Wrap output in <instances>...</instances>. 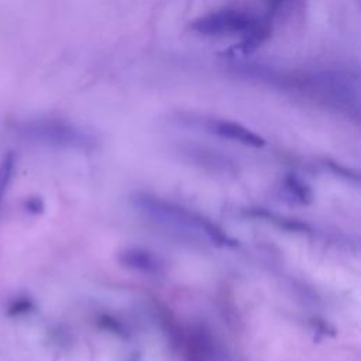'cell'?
<instances>
[{"label":"cell","mask_w":361,"mask_h":361,"mask_svg":"<svg viewBox=\"0 0 361 361\" xmlns=\"http://www.w3.org/2000/svg\"><path fill=\"white\" fill-rule=\"evenodd\" d=\"M31 309H32V303H31L30 299L18 298V299H14L13 302H10V305H8V314L18 316V314L28 313Z\"/></svg>","instance_id":"9"},{"label":"cell","mask_w":361,"mask_h":361,"mask_svg":"<svg viewBox=\"0 0 361 361\" xmlns=\"http://www.w3.org/2000/svg\"><path fill=\"white\" fill-rule=\"evenodd\" d=\"M286 0H269V3H271V6L274 7V8H278L281 4H283Z\"/></svg>","instance_id":"11"},{"label":"cell","mask_w":361,"mask_h":361,"mask_svg":"<svg viewBox=\"0 0 361 361\" xmlns=\"http://www.w3.org/2000/svg\"><path fill=\"white\" fill-rule=\"evenodd\" d=\"M189 32L203 38H241L244 51L259 45L269 28L251 13L237 7H221L197 16L188 23Z\"/></svg>","instance_id":"1"},{"label":"cell","mask_w":361,"mask_h":361,"mask_svg":"<svg viewBox=\"0 0 361 361\" xmlns=\"http://www.w3.org/2000/svg\"><path fill=\"white\" fill-rule=\"evenodd\" d=\"M133 206L152 221L169 228L204 235L209 219L185 209L171 200L149 193H137L131 197Z\"/></svg>","instance_id":"2"},{"label":"cell","mask_w":361,"mask_h":361,"mask_svg":"<svg viewBox=\"0 0 361 361\" xmlns=\"http://www.w3.org/2000/svg\"><path fill=\"white\" fill-rule=\"evenodd\" d=\"M283 185H285V188L288 189V192L293 196V199L296 202L306 204V203H309L312 200V190H310V188L303 180H300L299 178L288 176V178H285Z\"/></svg>","instance_id":"7"},{"label":"cell","mask_w":361,"mask_h":361,"mask_svg":"<svg viewBox=\"0 0 361 361\" xmlns=\"http://www.w3.org/2000/svg\"><path fill=\"white\" fill-rule=\"evenodd\" d=\"M14 168H16V157L13 152H8L0 161V200L13 179Z\"/></svg>","instance_id":"8"},{"label":"cell","mask_w":361,"mask_h":361,"mask_svg":"<svg viewBox=\"0 0 361 361\" xmlns=\"http://www.w3.org/2000/svg\"><path fill=\"white\" fill-rule=\"evenodd\" d=\"M117 259L123 267L141 274L161 275L165 272V262L162 261V258L145 248H124L117 254Z\"/></svg>","instance_id":"5"},{"label":"cell","mask_w":361,"mask_h":361,"mask_svg":"<svg viewBox=\"0 0 361 361\" xmlns=\"http://www.w3.org/2000/svg\"><path fill=\"white\" fill-rule=\"evenodd\" d=\"M180 151L199 164H210L214 169L223 168L228 171L233 166V162L226 155H223L220 151H216L213 148L188 144L180 147Z\"/></svg>","instance_id":"6"},{"label":"cell","mask_w":361,"mask_h":361,"mask_svg":"<svg viewBox=\"0 0 361 361\" xmlns=\"http://www.w3.org/2000/svg\"><path fill=\"white\" fill-rule=\"evenodd\" d=\"M25 207L28 212H32V213H39L42 212L44 209V204H42V200L38 199V197H31L25 202Z\"/></svg>","instance_id":"10"},{"label":"cell","mask_w":361,"mask_h":361,"mask_svg":"<svg viewBox=\"0 0 361 361\" xmlns=\"http://www.w3.org/2000/svg\"><path fill=\"white\" fill-rule=\"evenodd\" d=\"M27 130L31 137L49 145L75 149H92L97 145L93 134L62 120H37Z\"/></svg>","instance_id":"3"},{"label":"cell","mask_w":361,"mask_h":361,"mask_svg":"<svg viewBox=\"0 0 361 361\" xmlns=\"http://www.w3.org/2000/svg\"><path fill=\"white\" fill-rule=\"evenodd\" d=\"M176 121L182 126H190L197 127L206 133H210L213 135H217L220 138L238 142L247 147L252 148H261L265 145V140L252 131L251 128L243 126L241 123L220 118V117H210V116H200V114H189L182 113L176 114Z\"/></svg>","instance_id":"4"}]
</instances>
